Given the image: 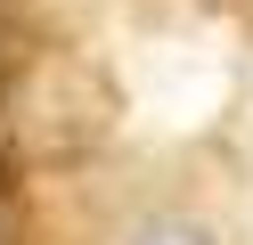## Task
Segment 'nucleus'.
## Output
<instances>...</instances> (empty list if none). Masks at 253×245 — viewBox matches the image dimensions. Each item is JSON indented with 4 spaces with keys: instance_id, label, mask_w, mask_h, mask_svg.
Instances as JSON below:
<instances>
[{
    "instance_id": "nucleus-2",
    "label": "nucleus",
    "mask_w": 253,
    "mask_h": 245,
    "mask_svg": "<svg viewBox=\"0 0 253 245\" xmlns=\"http://www.w3.org/2000/svg\"><path fill=\"white\" fill-rule=\"evenodd\" d=\"M8 163H17V106H8V90H0V180H8Z\"/></svg>"
},
{
    "instance_id": "nucleus-1",
    "label": "nucleus",
    "mask_w": 253,
    "mask_h": 245,
    "mask_svg": "<svg viewBox=\"0 0 253 245\" xmlns=\"http://www.w3.org/2000/svg\"><path fill=\"white\" fill-rule=\"evenodd\" d=\"M131 245H212V229H196V221H171V212H155V221H139V229H131Z\"/></svg>"
},
{
    "instance_id": "nucleus-3",
    "label": "nucleus",
    "mask_w": 253,
    "mask_h": 245,
    "mask_svg": "<svg viewBox=\"0 0 253 245\" xmlns=\"http://www.w3.org/2000/svg\"><path fill=\"white\" fill-rule=\"evenodd\" d=\"M0 25H8V8H0Z\"/></svg>"
}]
</instances>
